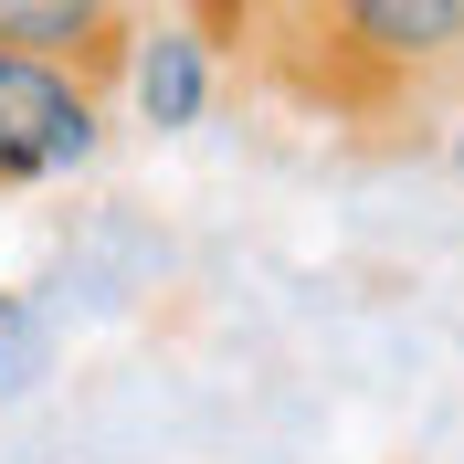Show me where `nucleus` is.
Listing matches in <instances>:
<instances>
[{"instance_id": "39448f33", "label": "nucleus", "mask_w": 464, "mask_h": 464, "mask_svg": "<svg viewBox=\"0 0 464 464\" xmlns=\"http://www.w3.org/2000/svg\"><path fill=\"white\" fill-rule=\"evenodd\" d=\"M32 370H43V327H32L11 295H0V401H22V391H32Z\"/></svg>"}, {"instance_id": "f257e3e1", "label": "nucleus", "mask_w": 464, "mask_h": 464, "mask_svg": "<svg viewBox=\"0 0 464 464\" xmlns=\"http://www.w3.org/2000/svg\"><path fill=\"white\" fill-rule=\"evenodd\" d=\"M254 43H306L285 85L338 116H401L464 85V0H264Z\"/></svg>"}, {"instance_id": "20e7f679", "label": "nucleus", "mask_w": 464, "mask_h": 464, "mask_svg": "<svg viewBox=\"0 0 464 464\" xmlns=\"http://www.w3.org/2000/svg\"><path fill=\"white\" fill-rule=\"evenodd\" d=\"M127 32H138V0H0V53H43V63L106 74Z\"/></svg>"}, {"instance_id": "0eeeda50", "label": "nucleus", "mask_w": 464, "mask_h": 464, "mask_svg": "<svg viewBox=\"0 0 464 464\" xmlns=\"http://www.w3.org/2000/svg\"><path fill=\"white\" fill-rule=\"evenodd\" d=\"M454 169H464V127H454Z\"/></svg>"}, {"instance_id": "f03ea898", "label": "nucleus", "mask_w": 464, "mask_h": 464, "mask_svg": "<svg viewBox=\"0 0 464 464\" xmlns=\"http://www.w3.org/2000/svg\"><path fill=\"white\" fill-rule=\"evenodd\" d=\"M106 138H116L106 74L0 53V190H63L106 159Z\"/></svg>"}, {"instance_id": "7ed1b4c3", "label": "nucleus", "mask_w": 464, "mask_h": 464, "mask_svg": "<svg viewBox=\"0 0 464 464\" xmlns=\"http://www.w3.org/2000/svg\"><path fill=\"white\" fill-rule=\"evenodd\" d=\"M106 106L138 138H190L222 106V32L201 11H138V32L106 63Z\"/></svg>"}, {"instance_id": "423d86ee", "label": "nucleus", "mask_w": 464, "mask_h": 464, "mask_svg": "<svg viewBox=\"0 0 464 464\" xmlns=\"http://www.w3.org/2000/svg\"><path fill=\"white\" fill-rule=\"evenodd\" d=\"M190 11H201L222 43H254V22H264V0H190Z\"/></svg>"}]
</instances>
